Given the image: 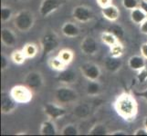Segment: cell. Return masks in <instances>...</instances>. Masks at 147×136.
Instances as JSON below:
<instances>
[{"instance_id": "6da1fadb", "label": "cell", "mask_w": 147, "mask_h": 136, "mask_svg": "<svg viewBox=\"0 0 147 136\" xmlns=\"http://www.w3.org/2000/svg\"><path fill=\"white\" fill-rule=\"evenodd\" d=\"M113 107L119 116L127 122L134 121L138 114L137 101L130 93L124 92L118 95L114 101Z\"/></svg>"}, {"instance_id": "7a4b0ae2", "label": "cell", "mask_w": 147, "mask_h": 136, "mask_svg": "<svg viewBox=\"0 0 147 136\" xmlns=\"http://www.w3.org/2000/svg\"><path fill=\"white\" fill-rule=\"evenodd\" d=\"M35 24L34 14L28 9H23L18 12L14 17V26L18 31L27 33L32 29Z\"/></svg>"}, {"instance_id": "3957f363", "label": "cell", "mask_w": 147, "mask_h": 136, "mask_svg": "<svg viewBox=\"0 0 147 136\" xmlns=\"http://www.w3.org/2000/svg\"><path fill=\"white\" fill-rule=\"evenodd\" d=\"M54 96L58 103L66 105L77 102L79 99V94L69 85L63 84L62 86H59L55 90Z\"/></svg>"}, {"instance_id": "277c9868", "label": "cell", "mask_w": 147, "mask_h": 136, "mask_svg": "<svg viewBox=\"0 0 147 136\" xmlns=\"http://www.w3.org/2000/svg\"><path fill=\"white\" fill-rule=\"evenodd\" d=\"M60 44L59 36L52 30H48L40 38V46L42 49L43 55H47L49 53L54 52Z\"/></svg>"}, {"instance_id": "5b68a950", "label": "cell", "mask_w": 147, "mask_h": 136, "mask_svg": "<svg viewBox=\"0 0 147 136\" xmlns=\"http://www.w3.org/2000/svg\"><path fill=\"white\" fill-rule=\"evenodd\" d=\"M9 93L13 97V99L18 103H21V104L29 103L33 98L32 90L28 86H27L26 84L15 85V86H13L10 89Z\"/></svg>"}, {"instance_id": "8992f818", "label": "cell", "mask_w": 147, "mask_h": 136, "mask_svg": "<svg viewBox=\"0 0 147 136\" xmlns=\"http://www.w3.org/2000/svg\"><path fill=\"white\" fill-rule=\"evenodd\" d=\"M80 73L88 81H98L100 77L101 71L98 64L92 62L84 63L80 66Z\"/></svg>"}, {"instance_id": "52a82bcc", "label": "cell", "mask_w": 147, "mask_h": 136, "mask_svg": "<svg viewBox=\"0 0 147 136\" xmlns=\"http://www.w3.org/2000/svg\"><path fill=\"white\" fill-rule=\"evenodd\" d=\"M44 113L46 114V116L49 117L50 120H59L62 118L67 114V110H66L61 104L55 103H47L43 106Z\"/></svg>"}, {"instance_id": "ba28073f", "label": "cell", "mask_w": 147, "mask_h": 136, "mask_svg": "<svg viewBox=\"0 0 147 136\" xmlns=\"http://www.w3.org/2000/svg\"><path fill=\"white\" fill-rule=\"evenodd\" d=\"M72 17L79 23H88L94 17V14L90 7L86 6H77L72 10Z\"/></svg>"}, {"instance_id": "9c48e42d", "label": "cell", "mask_w": 147, "mask_h": 136, "mask_svg": "<svg viewBox=\"0 0 147 136\" xmlns=\"http://www.w3.org/2000/svg\"><path fill=\"white\" fill-rule=\"evenodd\" d=\"M24 84L31 90H40L44 85V78L40 72H28L24 78Z\"/></svg>"}, {"instance_id": "30bf717a", "label": "cell", "mask_w": 147, "mask_h": 136, "mask_svg": "<svg viewBox=\"0 0 147 136\" xmlns=\"http://www.w3.org/2000/svg\"><path fill=\"white\" fill-rule=\"evenodd\" d=\"M61 1L60 0H42L39 6V14L43 17H47L51 14L56 12L61 7Z\"/></svg>"}, {"instance_id": "8fae6325", "label": "cell", "mask_w": 147, "mask_h": 136, "mask_svg": "<svg viewBox=\"0 0 147 136\" xmlns=\"http://www.w3.org/2000/svg\"><path fill=\"white\" fill-rule=\"evenodd\" d=\"M80 51L86 55H94L99 51V45L97 41L92 36H85L80 45Z\"/></svg>"}, {"instance_id": "7c38bea8", "label": "cell", "mask_w": 147, "mask_h": 136, "mask_svg": "<svg viewBox=\"0 0 147 136\" xmlns=\"http://www.w3.org/2000/svg\"><path fill=\"white\" fill-rule=\"evenodd\" d=\"M17 103L9 92L3 91L1 93V112L3 114L12 113L17 108Z\"/></svg>"}, {"instance_id": "4fadbf2b", "label": "cell", "mask_w": 147, "mask_h": 136, "mask_svg": "<svg viewBox=\"0 0 147 136\" xmlns=\"http://www.w3.org/2000/svg\"><path fill=\"white\" fill-rule=\"evenodd\" d=\"M57 80L62 84L65 85H70L77 82L78 80V74L74 70L66 68L62 71H59L57 75Z\"/></svg>"}, {"instance_id": "5bb4252c", "label": "cell", "mask_w": 147, "mask_h": 136, "mask_svg": "<svg viewBox=\"0 0 147 136\" xmlns=\"http://www.w3.org/2000/svg\"><path fill=\"white\" fill-rule=\"evenodd\" d=\"M18 36L12 29L3 27L1 30V42L7 47H13L16 45Z\"/></svg>"}, {"instance_id": "9a60e30c", "label": "cell", "mask_w": 147, "mask_h": 136, "mask_svg": "<svg viewBox=\"0 0 147 136\" xmlns=\"http://www.w3.org/2000/svg\"><path fill=\"white\" fill-rule=\"evenodd\" d=\"M61 33L66 37L74 38L80 36V29L74 22H65L61 27Z\"/></svg>"}, {"instance_id": "2e32d148", "label": "cell", "mask_w": 147, "mask_h": 136, "mask_svg": "<svg viewBox=\"0 0 147 136\" xmlns=\"http://www.w3.org/2000/svg\"><path fill=\"white\" fill-rule=\"evenodd\" d=\"M100 12H101V15H102V17L111 22H115L116 20H118V18L120 17L119 8L113 4H111L108 7H102Z\"/></svg>"}, {"instance_id": "e0dca14e", "label": "cell", "mask_w": 147, "mask_h": 136, "mask_svg": "<svg viewBox=\"0 0 147 136\" xmlns=\"http://www.w3.org/2000/svg\"><path fill=\"white\" fill-rule=\"evenodd\" d=\"M128 66L133 71L138 72L146 66V59L143 55H133L128 60Z\"/></svg>"}, {"instance_id": "ac0fdd59", "label": "cell", "mask_w": 147, "mask_h": 136, "mask_svg": "<svg viewBox=\"0 0 147 136\" xmlns=\"http://www.w3.org/2000/svg\"><path fill=\"white\" fill-rule=\"evenodd\" d=\"M103 64L107 71L111 73H115L121 69L123 63H121V60L120 58L113 57V56H111V55H109L108 57L105 58Z\"/></svg>"}, {"instance_id": "d6986e66", "label": "cell", "mask_w": 147, "mask_h": 136, "mask_svg": "<svg viewBox=\"0 0 147 136\" xmlns=\"http://www.w3.org/2000/svg\"><path fill=\"white\" fill-rule=\"evenodd\" d=\"M58 133L57 126L53 120H46L41 123L39 133L41 135H56Z\"/></svg>"}, {"instance_id": "ffe728a7", "label": "cell", "mask_w": 147, "mask_h": 136, "mask_svg": "<svg viewBox=\"0 0 147 136\" xmlns=\"http://www.w3.org/2000/svg\"><path fill=\"white\" fill-rule=\"evenodd\" d=\"M130 17L131 22L135 25H141L147 18V14L140 7L131 10Z\"/></svg>"}, {"instance_id": "44dd1931", "label": "cell", "mask_w": 147, "mask_h": 136, "mask_svg": "<svg viewBox=\"0 0 147 136\" xmlns=\"http://www.w3.org/2000/svg\"><path fill=\"white\" fill-rule=\"evenodd\" d=\"M73 113L76 117L85 119L90 114V106L88 103H79L74 107Z\"/></svg>"}, {"instance_id": "7402d4cb", "label": "cell", "mask_w": 147, "mask_h": 136, "mask_svg": "<svg viewBox=\"0 0 147 136\" xmlns=\"http://www.w3.org/2000/svg\"><path fill=\"white\" fill-rule=\"evenodd\" d=\"M101 92V86L98 81H89L86 85V93L89 96H97Z\"/></svg>"}, {"instance_id": "603a6c76", "label": "cell", "mask_w": 147, "mask_h": 136, "mask_svg": "<svg viewBox=\"0 0 147 136\" xmlns=\"http://www.w3.org/2000/svg\"><path fill=\"white\" fill-rule=\"evenodd\" d=\"M48 64L50 68L55 70V71H57V72L62 71V70L66 69L68 66L63 61H61V60L59 59L58 55L57 56H53L51 58H49L48 61Z\"/></svg>"}, {"instance_id": "cb8c5ba5", "label": "cell", "mask_w": 147, "mask_h": 136, "mask_svg": "<svg viewBox=\"0 0 147 136\" xmlns=\"http://www.w3.org/2000/svg\"><path fill=\"white\" fill-rule=\"evenodd\" d=\"M100 40L104 44L108 45V46H111V45L115 44L116 43L119 42V38L110 31L102 32L100 34Z\"/></svg>"}, {"instance_id": "d4e9b609", "label": "cell", "mask_w": 147, "mask_h": 136, "mask_svg": "<svg viewBox=\"0 0 147 136\" xmlns=\"http://www.w3.org/2000/svg\"><path fill=\"white\" fill-rule=\"evenodd\" d=\"M23 52L26 55L27 59H32L34 57H36V55L38 53V47L36 44L34 43H28L24 45V47L22 48Z\"/></svg>"}, {"instance_id": "484cf974", "label": "cell", "mask_w": 147, "mask_h": 136, "mask_svg": "<svg viewBox=\"0 0 147 136\" xmlns=\"http://www.w3.org/2000/svg\"><path fill=\"white\" fill-rule=\"evenodd\" d=\"M89 135H108L110 134L108 128L103 123H96L90 129Z\"/></svg>"}, {"instance_id": "4316f807", "label": "cell", "mask_w": 147, "mask_h": 136, "mask_svg": "<svg viewBox=\"0 0 147 136\" xmlns=\"http://www.w3.org/2000/svg\"><path fill=\"white\" fill-rule=\"evenodd\" d=\"M58 56L59 59L63 61L66 64L69 65L70 63L73 61L74 59V53L70 49L68 48H63L61 50H59V52L58 54Z\"/></svg>"}, {"instance_id": "83f0119b", "label": "cell", "mask_w": 147, "mask_h": 136, "mask_svg": "<svg viewBox=\"0 0 147 136\" xmlns=\"http://www.w3.org/2000/svg\"><path fill=\"white\" fill-rule=\"evenodd\" d=\"M10 59H11V61L14 64L20 65L26 62L27 57H26V55H25L23 50H15V51H13L11 54H10Z\"/></svg>"}, {"instance_id": "f1b7e54d", "label": "cell", "mask_w": 147, "mask_h": 136, "mask_svg": "<svg viewBox=\"0 0 147 136\" xmlns=\"http://www.w3.org/2000/svg\"><path fill=\"white\" fill-rule=\"evenodd\" d=\"M123 52H124V46L120 41L110 47V55L113 57L121 58V55L123 54Z\"/></svg>"}, {"instance_id": "f546056e", "label": "cell", "mask_w": 147, "mask_h": 136, "mask_svg": "<svg viewBox=\"0 0 147 136\" xmlns=\"http://www.w3.org/2000/svg\"><path fill=\"white\" fill-rule=\"evenodd\" d=\"M61 135H78L80 134L79 128L73 123H68L60 131Z\"/></svg>"}, {"instance_id": "4dcf8cb0", "label": "cell", "mask_w": 147, "mask_h": 136, "mask_svg": "<svg viewBox=\"0 0 147 136\" xmlns=\"http://www.w3.org/2000/svg\"><path fill=\"white\" fill-rule=\"evenodd\" d=\"M13 17V10L6 5H3L1 7V21L3 23L8 22Z\"/></svg>"}, {"instance_id": "1f68e13d", "label": "cell", "mask_w": 147, "mask_h": 136, "mask_svg": "<svg viewBox=\"0 0 147 136\" xmlns=\"http://www.w3.org/2000/svg\"><path fill=\"white\" fill-rule=\"evenodd\" d=\"M121 5L125 9L131 11L140 7V1L139 0H121Z\"/></svg>"}, {"instance_id": "d6a6232c", "label": "cell", "mask_w": 147, "mask_h": 136, "mask_svg": "<svg viewBox=\"0 0 147 136\" xmlns=\"http://www.w3.org/2000/svg\"><path fill=\"white\" fill-rule=\"evenodd\" d=\"M108 31H110L113 34H114L118 38H123V37L124 30H123V28L121 27V26H119V25H113V26H111L109 28Z\"/></svg>"}, {"instance_id": "836d02e7", "label": "cell", "mask_w": 147, "mask_h": 136, "mask_svg": "<svg viewBox=\"0 0 147 136\" xmlns=\"http://www.w3.org/2000/svg\"><path fill=\"white\" fill-rule=\"evenodd\" d=\"M136 79H137L139 84H144L147 81V66L144 67L142 70L137 72Z\"/></svg>"}, {"instance_id": "e575fe53", "label": "cell", "mask_w": 147, "mask_h": 136, "mask_svg": "<svg viewBox=\"0 0 147 136\" xmlns=\"http://www.w3.org/2000/svg\"><path fill=\"white\" fill-rule=\"evenodd\" d=\"M8 64H9V59L7 56L6 54L4 53L1 54V70L4 72L6 71L8 67Z\"/></svg>"}, {"instance_id": "d590c367", "label": "cell", "mask_w": 147, "mask_h": 136, "mask_svg": "<svg viewBox=\"0 0 147 136\" xmlns=\"http://www.w3.org/2000/svg\"><path fill=\"white\" fill-rule=\"evenodd\" d=\"M96 1H97V4L99 6L102 8V7L110 6L111 2H113V0H96Z\"/></svg>"}, {"instance_id": "8d00e7d4", "label": "cell", "mask_w": 147, "mask_h": 136, "mask_svg": "<svg viewBox=\"0 0 147 136\" xmlns=\"http://www.w3.org/2000/svg\"><path fill=\"white\" fill-rule=\"evenodd\" d=\"M134 135H136V136H138V135H147V129L144 126V128H139L137 130H135L134 133Z\"/></svg>"}, {"instance_id": "74e56055", "label": "cell", "mask_w": 147, "mask_h": 136, "mask_svg": "<svg viewBox=\"0 0 147 136\" xmlns=\"http://www.w3.org/2000/svg\"><path fill=\"white\" fill-rule=\"evenodd\" d=\"M140 32L144 34H147V18L140 25Z\"/></svg>"}, {"instance_id": "f35d334b", "label": "cell", "mask_w": 147, "mask_h": 136, "mask_svg": "<svg viewBox=\"0 0 147 136\" xmlns=\"http://www.w3.org/2000/svg\"><path fill=\"white\" fill-rule=\"evenodd\" d=\"M141 54L147 60V42L141 45Z\"/></svg>"}, {"instance_id": "ab89813d", "label": "cell", "mask_w": 147, "mask_h": 136, "mask_svg": "<svg viewBox=\"0 0 147 136\" xmlns=\"http://www.w3.org/2000/svg\"><path fill=\"white\" fill-rule=\"evenodd\" d=\"M140 7L147 14V1H145V0H141L140 1Z\"/></svg>"}, {"instance_id": "60d3db41", "label": "cell", "mask_w": 147, "mask_h": 136, "mask_svg": "<svg viewBox=\"0 0 147 136\" xmlns=\"http://www.w3.org/2000/svg\"><path fill=\"white\" fill-rule=\"evenodd\" d=\"M110 135H127L125 131H115V132L110 133Z\"/></svg>"}, {"instance_id": "b9f144b4", "label": "cell", "mask_w": 147, "mask_h": 136, "mask_svg": "<svg viewBox=\"0 0 147 136\" xmlns=\"http://www.w3.org/2000/svg\"><path fill=\"white\" fill-rule=\"evenodd\" d=\"M138 95H140V97L144 98L145 101H147V89L144 90V92H141V93H137Z\"/></svg>"}, {"instance_id": "7bdbcfd3", "label": "cell", "mask_w": 147, "mask_h": 136, "mask_svg": "<svg viewBox=\"0 0 147 136\" xmlns=\"http://www.w3.org/2000/svg\"><path fill=\"white\" fill-rule=\"evenodd\" d=\"M144 126L147 129V115L144 117Z\"/></svg>"}, {"instance_id": "ee69618b", "label": "cell", "mask_w": 147, "mask_h": 136, "mask_svg": "<svg viewBox=\"0 0 147 136\" xmlns=\"http://www.w3.org/2000/svg\"><path fill=\"white\" fill-rule=\"evenodd\" d=\"M18 1H20V2H27V1H28V0H18Z\"/></svg>"}, {"instance_id": "f6af8a7d", "label": "cell", "mask_w": 147, "mask_h": 136, "mask_svg": "<svg viewBox=\"0 0 147 136\" xmlns=\"http://www.w3.org/2000/svg\"><path fill=\"white\" fill-rule=\"evenodd\" d=\"M1 1H3V2H4V1H6V0H1Z\"/></svg>"}, {"instance_id": "bcb514c9", "label": "cell", "mask_w": 147, "mask_h": 136, "mask_svg": "<svg viewBox=\"0 0 147 136\" xmlns=\"http://www.w3.org/2000/svg\"><path fill=\"white\" fill-rule=\"evenodd\" d=\"M145 1H147V0H145Z\"/></svg>"}]
</instances>
